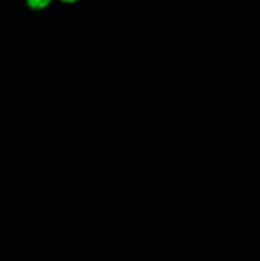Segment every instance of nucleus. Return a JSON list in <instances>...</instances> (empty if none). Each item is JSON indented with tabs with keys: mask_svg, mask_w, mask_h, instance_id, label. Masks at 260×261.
I'll return each mask as SVG.
<instances>
[]
</instances>
